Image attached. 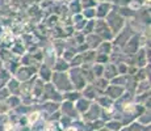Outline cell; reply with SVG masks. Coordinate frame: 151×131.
I'll return each mask as SVG.
<instances>
[{
	"label": "cell",
	"instance_id": "cell-1",
	"mask_svg": "<svg viewBox=\"0 0 151 131\" xmlns=\"http://www.w3.org/2000/svg\"><path fill=\"white\" fill-rule=\"evenodd\" d=\"M37 118H38V114H37V113H34V114H32V117L29 118V121H30V122H34Z\"/></svg>",
	"mask_w": 151,
	"mask_h": 131
},
{
	"label": "cell",
	"instance_id": "cell-2",
	"mask_svg": "<svg viewBox=\"0 0 151 131\" xmlns=\"http://www.w3.org/2000/svg\"><path fill=\"white\" fill-rule=\"evenodd\" d=\"M68 131H75V129H70Z\"/></svg>",
	"mask_w": 151,
	"mask_h": 131
}]
</instances>
